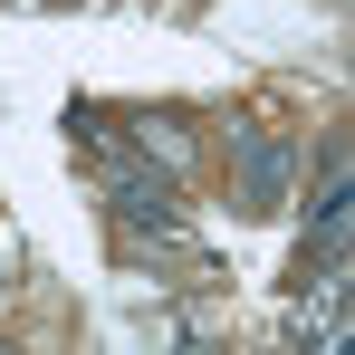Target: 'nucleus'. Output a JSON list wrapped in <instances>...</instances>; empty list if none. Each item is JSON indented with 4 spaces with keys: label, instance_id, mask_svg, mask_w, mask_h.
<instances>
[{
    "label": "nucleus",
    "instance_id": "obj_1",
    "mask_svg": "<svg viewBox=\"0 0 355 355\" xmlns=\"http://www.w3.org/2000/svg\"><path fill=\"white\" fill-rule=\"evenodd\" d=\"M106 202H116V221L125 231H173L182 211H173V173H154V154H106Z\"/></svg>",
    "mask_w": 355,
    "mask_h": 355
},
{
    "label": "nucleus",
    "instance_id": "obj_3",
    "mask_svg": "<svg viewBox=\"0 0 355 355\" xmlns=\"http://www.w3.org/2000/svg\"><path fill=\"white\" fill-rule=\"evenodd\" d=\"M135 154H164V173H173L192 144H182V125H173V116H135Z\"/></svg>",
    "mask_w": 355,
    "mask_h": 355
},
{
    "label": "nucleus",
    "instance_id": "obj_2",
    "mask_svg": "<svg viewBox=\"0 0 355 355\" xmlns=\"http://www.w3.org/2000/svg\"><path fill=\"white\" fill-rule=\"evenodd\" d=\"M231 144H240V182H250V202H259V211L288 202V173L307 164V154H297V144H269V135H250V125H240Z\"/></svg>",
    "mask_w": 355,
    "mask_h": 355
}]
</instances>
